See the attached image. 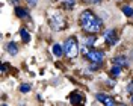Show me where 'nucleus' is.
<instances>
[{
	"label": "nucleus",
	"mask_w": 133,
	"mask_h": 106,
	"mask_svg": "<svg viewBox=\"0 0 133 106\" xmlns=\"http://www.w3.org/2000/svg\"><path fill=\"white\" fill-rule=\"evenodd\" d=\"M80 23H82V27L83 30H86L88 33H97L101 30V20H100L98 17L94 15V12L89 11V9H86V11H83L82 15H80Z\"/></svg>",
	"instance_id": "nucleus-1"
},
{
	"label": "nucleus",
	"mask_w": 133,
	"mask_h": 106,
	"mask_svg": "<svg viewBox=\"0 0 133 106\" xmlns=\"http://www.w3.org/2000/svg\"><path fill=\"white\" fill-rule=\"evenodd\" d=\"M64 52L66 53V56L74 58L79 53V46H77V41L76 38H68L65 41V46H64Z\"/></svg>",
	"instance_id": "nucleus-2"
},
{
	"label": "nucleus",
	"mask_w": 133,
	"mask_h": 106,
	"mask_svg": "<svg viewBox=\"0 0 133 106\" xmlns=\"http://www.w3.org/2000/svg\"><path fill=\"white\" fill-rule=\"evenodd\" d=\"M86 58L91 61L92 64H101L103 62V53L98 50H91L86 53Z\"/></svg>",
	"instance_id": "nucleus-3"
},
{
	"label": "nucleus",
	"mask_w": 133,
	"mask_h": 106,
	"mask_svg": "<svg viewBox=\"0 0 133 106\" xmlns=\"http://www.w3.org/2000/svg\"><path fill=\"white\" fill-rule=\"evenodd\" d=\"M104 40L109 44H115L116 42V36H115V30L114 29H109L108 32H104Z\"/></svg>",
	"instance_id": "nucleus-4"
},
{
	"label": "nucleus",
	"mask_w": 133,
	"mask_h": 106,
	"mask_svg": "<svg viewBox=\"0 0 133 106\" xmlns=\"http://www.w3.org/2000/svg\"><path fill=\"white\" fill-rule=\"evenodd\" d=\"M95 97H97V100H101L104 105H109V106H114V105H115V100H114V98L106 97V96H103V94H97Z\"/></svg>",
	"instance_id": "nucleus-5"
},
{
	"label": "nucleus",
	"mask_w": 133,
	"mask_h": 106,
	"mask_svg": "<svg viewBox=\"0 0 133 106\" xmlns=\"http://www.w3.org/2000/svg\"><path fill=\"white\" fill-rule=\"evenodd\" d=\"M62 53H65L64 49H62L59 44H55V46H53V55H55V56H62Z\"/></svg>",
	"instance_id": "nucleus-6"
},
{
	"label": "nucleus",
	"mask_w": 133,
	"mask_h": 106,
	"mask_svg": "<svg viewBox=\"0 0 133 106\" xmlns=\"http://www.w3.org/2000/svg\"><path fill=\"white\" fill-rule=\"evenodd\" d=\"M114 64L115 65H127V61H125L124 56H116L114 58Z\"/></svg>",
	"instance_id": "nucleus-7"
},
{
	"label": "nucleus",
	"mask_w": 133,
	"mask_h": 106,
	"mask_svg": "<svg viewBox=\"0 0 133 106\" xmlns=\"http://www.w3.org/2000/svg\"><path fill=\"white\" fill-rule=\"evenodd\" d=\"M8 52L11 53V55H17V53H18V47H17L14 42H9L8 44Z\"/></svg>",
	"instance_id": "nucleus-8"
},
{
	"label": "nucleus",
	"mask_w": 133,
	"mask_h": 106,
	"mask_svg": "<svg viewBox=\"0 0 133 106\" xmlns=\"http://www.w3.org/2000/svg\"><path fill=\"white\" fill-rule=\"evenodd\" d=\"M20 35H21V38H23V41H24V42H29V41H30V35L27 33V30H26V29H21V30H20Z\"/></svg>",
	"instance_id": "nucleus-9"
},
{
	"label": "nucleus",
	"mask_w": 133,
	"mask_h": 106,
	"mask_svg": "<svg viewBox=\"0 0 133 106\" xmlns=\"http://www.w3.org/2000/svg\"><path fill=\"white\" fill-rule=\"evenodd\" d=\"M15 14H17V17L23 18V17H27V11H26V9H23V8H17L15 9Z\"/></svg>",
	"instance_id": "nucleus-10"
},
{
	"label": "nucleus",
	"mask_w": 133,
	"mask_h": 106,
	"mask_svg": "<svg viewBox=\"0 0 133 106\" xmlns=\"http://www.w3.org/2000/svg\"><path fill=\"white\" fill-rule=\"evenodd\" d=\"M71 102L73 103H80V102H83V97H80L79 94H71Z\"/></svg>",
	"instance_id": "nucleus-11"
},
{
	"label": "nucleus",
	"mask_w": 133,
	"mask_h": 106,
	"mask_svg": "<svg viewBox=\"0 0 133 106\" xmlns=\"http://www.w3.org/2000/svg\"><path fill=\"white\" fill-rule=\"evenodd\" d=\"M123 12H124L127 17H132L133 15V9L129 8V6H124V8H123Z\"/></svg>",
	"instance_id": "nucleus-12"
},
{
	"label": "nucleus",
	"mask_w": 133,
	"mask_h": 106,
	"mask_svg": "<svg viewBox=\"0 0 133 106\" xmlns=\"http://www.w3.org/2000/svg\"><path fill=\"white\" fill-rule=\"evenodd\" d=\"M20 91H21V92H29V91H30V85H29V83H23V85L20 86Z\"/></svg>",
	"instance_id": "nucleus-13"
},
{
	"label": "nucleus",
	"mask_w": 133,
	"mask_h": 106,
	"mask_svg": "<svg viewBox=\"0 0 133 106\" xmlns=\"http://www.w3.org/2000/svg\"><path fill=\"white\" fill-rule=\"evenodd\" d=\"M112 73L115 74V76H116V74H119V73H121V67H119V65H115L114 68H112Z\"/></svg>",
	"instance_id": "nucleus-14"
},
{
	"label": "nucleus",
	"mask_w": 133,
	"mask_h": 106,
	"mask_svg": "<svg viewBox=\"0 0 133 106\" xmlns=\"http://www.w3.org/2000/svg\"><path fill=\"white\" fill-rule=\"evenodd\" d=\"M94 42H95V38H94V36H89V38L86 40V44H88V46H92Z\"/></svg>",
	"instance_id": "nucleus-15"
},
{
	"label": "nucleus",
	"mask_w": 133,
	"mask_h": 106,
	"mask_svg": "<svg viewBox=\"0 0 133 106\" xmlns=\"http://www.w3.org/2000/svg\"><path fill=\"white\" fill-rule=\"evenodd\" d=\"M66 6H74V0H66Z\"/></svg>",
	"instance_id": "nucleus-16"
},
{
	"label": "nucleus",
	"mask_w": 133,
	"mask_h": 106,
	"mask_svg": "<svg viewBox=\"0 0 133 106\" xmlns=\"http://www.w3.org/2000/svg\"><path fill=\"white\" fill-rule=\"evenodd\" d=\"M36 2H38V0H27V3H29L30 6H35V5H36Z\"/></svg>",
	"instance_id": "nucleus-17"
},
{
	"label": "nucleus",
	"mask_w": 133,
	"mask_h": 106,
	"mask_svg": "<svg viewBox=\"0 0 133 106\" xmlns=\"http://www.w3.org/2000/svg\"><path fill=\"white\" fill-rule=\"evenodd\" d=\"M127 91H129V92H132V91H133V83H130V85H129V88H127Z\"/></svg>",
	"instance_id": "nucleus-18"
},
{
	"label": "nucleus",
	"mask_w": 133,
	"mask_h": 106,
	"mask_svg": "<svg viewBox=\"0 0 133 106\" xmlns=\"http://www.w3.org/2000/svg\"><path fill=\"white\" fill-rule=\"evenodd\" d=\"M5 71H6V64H3V65H2V73H5Z\"/></svg>",
	"instance_id": "nucleus-19"
},
{
	"label": "nucleus",
	"mask_w": 133,
	"mask_h": 106,
	"mask_svg": "<svg viewBox=\"0 0 133 106\" xmlns=\"http://www.w3.org/2000/svg\"><path fill=\"white\" fill-rule=\"evenodd\" d=\"M94 2H97V3H100V2H101V0H94Z\"/></svg>",
	"instance_id": "nucleus-20"
},
{
	"label": "nucleus",
	"mask_w": 133,
	"mask_h": 106,
	"mask_svg": "<svg viewBox=\"0 0 133 106\" xmlns=\"http://www.w3.org/2000/svg\"><path fill=\"white\" fill-rule=\"evenodd\" d=\"M132 103H133V97H132Z\"/></svg>",
	"instance_id": "nucleus-21"
},
{
	"label": "nucleus",
	"mask_w": 133,
	"mask_h": 106,
	"mask_svg": "<svg viewBox=\"0 0 133 106\" xmlns=\"http://www.w3.org/2000/svg\"><path fill=\"white\" fill-rule=\"evenodd\" d=\"M132 58H133V52H132Z\"/></svg>",
	"instance_id": "nucleus-22"
}]
</instances>
